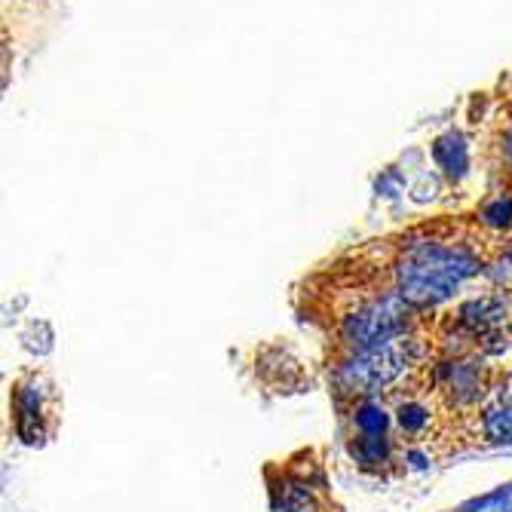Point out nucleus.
<instances>
[{
  "mask_svg": "<svg viewBox=\"0 0 512 512\" xmlns=\"http://www.w3.org/2000/svg\"><path fill=\"white\" fill-rule=\"evenodd\" d=\"M506 237L488 230L476 215L427 218L344 249L304 279L319 286L390 292L417 313H436L488 276Z\"/></svg>",
  "mask_w": 512,
  "mask_h": 512,
  "instance_id": "1",
  "label": "nucleus"
},
{
  "mask_svg": "<svg viewBox=\"0 0 512 512\" xmlns=\"http://www.w3.org/2000/svg\"><path fill=\"white\" fill-rule=\"evenodd\" d=\"M295 313L319 335L322 359L365 353L430 319V313H417L390 292L319 286L310 279H301L295 289Z\"/></svg>",
  "mask_w": 512,
  "mask_h": 512,
  "instance_id": "2",
  "label": "nucleus"
},
{
  "mask_svg": "<svg viewBox=\"0 0 512 512\" xmlns=\"http://www.w3.org/2000/svg\"><path fill=\"white\" fill-rule=\"evenodd\" d=\"M439 356V335H436V313L408 335H399L387 344H378L365 353L322 359V378L329 387L335 405L356 402L368 396H384L424 371Z\"/></svg>",
  "mask_w": 512,
  "mask_h": 512,
  "instance_id": "3",
  "label": "nucleus"
},
{
  "mask_svg": "<svg viewBox=\"0 0 512 512\" xmlns=\"http://www.w3.org/2000/svg\"><path fill=\"white\" fill-rule=\"evenodd\" d=\"M436 335L442 353L512 359V289L479 279L457 301L436 310Z\"/></svg>",
  "mask_w": 512,
  "mask_h": 512,
  "instance_id": "4",
  "label": "nucleus"
},
{
  "mask_svg": "<svg viewBox=\"0 0 512 512\" xmlns=\"http://www.w3.org/2000/svg\"><path fill=\"white\" fill-rule=\"evenodd\" d=\"M264 485L276 512H341L319 448H301L283 460H270Z\"/></svg>",
  "mask_w": 512,
  "mask_h": 512,
  "instance_id": "5",
  "label": "nucleus"
},
{
  "mask_svg": "<svg viewBox=\"0 0 512 512\" xmlns=\"http://www.w3.org/2000/svg\"><path fill=\"white\" fill-rule=\"evenodd\" d=\"M62 421V396L50 371L25 368L10 384V424L22 445L40 448L46 445Z\"/></svg>",
  "mask_w": 512,
  "mask_h": 512,
  "instance_id": "6",
  "label": "nucleus"
},
{
  "mask_svg": "<svg viewBox=\"0 0 512 512\" xmlns=\"http://www.w3.org/2000/svg\"><path fill=\"white\" fill-rule=\"evenodd\" d=\"M512 448V359L497 362L491 390L460 421V454Z\"/></svg>",
  "mask_w": 512,
  "mask_h": 512,
  "instance_id": "7",
  "label": "nucleus"
},
{
  "mask_svg": "<svg viewBox=\"0 0 512 512\" xmlns=\"http://www.w3.org/2000/svg\"><path fill=\"white\" fill-rule=\"evenodd\" d=\"M497 362L476 353H442L427 365V378L439 399L457 414L467 417L491 390Z\"/></svg>",
  "mask_w": 512,
  "mask_h": 512,
  "instance_id": "8",
  "label": "nucleus"
},
{
  "mask_svg": "<svg viewBox=\"0 0 512 512\" xmlns=\"http://www.w3.org/2000/svg\"><path fill=\"white\" fill-rule=\"evenodd\" d=\"M433 160H436V169L442 175H448L451 181H460L470 172V145L463 142L457 132H448V135L436 138Z\"/></svg>",
  "mask_w": 512,
  "mask_h": 512,
  "instance_id": "9",
  "label": "nucleus"
},
{
  "mask_svg": "<svg viewBox=\"0 0 512 512\" xmlns=\"http://www.w3.org/2000/svg\"><path fill=\"white\" fill-rule=\"evenodd\" d=\"M494 234H512V184H503L500 191H491L473 212Z\"/></svg>",
  "mask_w": 512,
  "mask_h": 512,
  "instance_id": "10",
  "label": "nucleus"
},
{
  "mask_svg": "<svg viewBox=\"0 0 512 512\" xmlns=\"http://www.w3.org/2000/svg\"><path fill=\"white\" fill-rule=\"evenodd\" d=\"M442 512H512V479L497 485L494 491L470 497V500H463V503L442 509Z\"/></svg>",
  "mask_w": 512,
  "mask_h": 512,
  "instance_id": "11",
  "label": "nucleus"
},
{
  "mask_svg": "<svg viewBox=\"0 0 512 512\" xmlns=\"http://www.w3.org/2000/svg\"><path fill=\"white\" fill-rule=\"evenodd\" d=\"M485 279H488V283L503 286V289H512V234H509L506 243L500 246V252H497V258L491 261Z\"/></svg>",
  "mask_w": 512,
  "mask_h": 512,
  "instance_id": "12",
  "label": "nucleus"
},
{
  "mask_svg": "<svg viewBox=\"0 0 512 512\" xmlns=\"http://www.w3.org/2000/svg\"><path fill=\"white\" fill-rule=\"evenodd\" d=\"M497 154H500L503 181L512 184V105H509V111H506V120L500 123V145H497Z\"/></svg>",
  "mask_w": 512,
  "mask_h": 512,
  "instance_id": "13",
  "label": "nucleus"
}]
</instances>
